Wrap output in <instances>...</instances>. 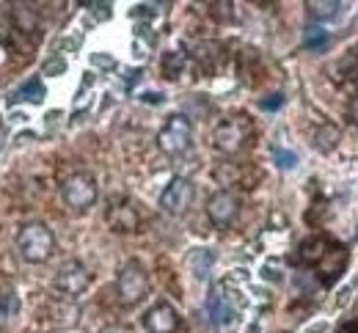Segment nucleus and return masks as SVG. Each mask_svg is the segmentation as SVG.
Instances as JSON below:
<instances>
[{"instance_id": "8", "label": "nucleus", "mask_w": 358, "mask_h": 333, "mask_svg": "<svg viewBox=\"0 0 358 333\" xmlns=\"http://www.w3.org/2000/svg\"><path fill=\"white\" fill-rule=\"evenodd\" d=\"M89 284H91V273L86 270V265H80V262H66L55 273V289L64 292V295L78 297L80 292H86Z\"/></svg>"}, {"instance_id": "18", "label": "nucleus", "mask_w": 358, "mask_h": 333, "mask_svg": "<svg viewBox=\"0 0 358 333\" xmlns=\"http://www.w3.org/2000/svg\"><path fill=\"white\" fill-rule=\"evenodd\" d=\"M303 45L309 50H325L331 45V34L325 28H320V25H309L303 31Z\"/></svg>"}, {"instance_id": "34", "label": "nucleus", "mask_w": 358, "mask_h": 333, "mask_svg": "<svg viewBox=\"0 0 358 333\" xmlns=\"http://www.w3.org/2000/svg\"><path fill=\"white\" fill-rule=\"evenodd\" d=\"M342 333H348V331H342Z\"/></svg>"}, {"instance_id": "15", "label": "nucleus", "mask_w": 358, "mask_h": 333, "mask_svg": "<svg viewBox=\"0 0 358 333\" xmlns=\"http://www.w3.org/2000/svg\"><path fill=\"white\" fill-rule=\"evenodd\" d=\"M196 61H199V66H201L204 72H215L218 64H221V45H215V42H201V45L196 47Z\"/></svg>"}, {"instance_id": "2", "label": "nucleus", "mask_w": 358, "mask_h": 333, "mask_svg": "<svg viewBox=\"0 0 358 333\" xmlns=\"http://www.w3.org/2000/svg\"><path fill=\"white\" fill-rule=\"evenodd\" d=\"M190 143H193V127H190V119L187 116H171L166 124H163V130H160V135H157V146L163 149V154H169V157H179V154H185L187 149H190Z\"/></svg>"}, {"instance_id": "6", "label": "nucleus", "mask_w": 358, "mask_h": 333, "mask_svg": "<svg viewBox=\"0 0 358 333\" xmlns=\"http://www.w3.org/2000/svg\"><path fill=\"white\" fill-rule=\"evenodd\" d=\"M193 198H196L193 182L185 179V177H174V179L169 182V188L163 191V195H160V207H163V212H169V215H185V212L190 209Z\"/></svg>"}, {"instance_id": "9", "label": "nucleus", "mask_w": 358, "mask_h": 333, "mask_svg": "<svg viewBox=\"0 0 358 333\" xmlns=\"http://www.w3.org/2000/svg\"><path fill=\"white\" fill-rule=\"evenodd\" d=\"M240 212V198L231 191H218L207 201V215L215 226H229Z\"/></svg>"}, {"instance_id": "30", "label": "nucleus", "mask_w": 358, "mask_h": 333, "mask_svg": "<svg viewBox=\"0 0 358 333\" xmlns=\"http://www.w3.org/2000/svg\"><path fill=\"white\" fill-rule=\"evenodd\" d=\"M348 300H350V286H348V289H342V292H339V306H345V303H348Z\"/></svg>"}, {"instance_id": "23", "label": "nucleus", "mask_w": 358, "mask_h": 333, "mask_svg": "<svg viewBox=\"0 0 358 333\" xmlns=\"http://www.w3.org/2000/svg\"><path fill=\"white\" fill-rule=\"evenodd\" d=\"M190 265L196 267V276H199V279H204V276H207V270H210V265H213V253H207V251L201 248V251H196V253L190 256Z\"/></svg>"}, {"instance_id": "21", "label": "nucleus", "mask_w": 358, "mask_h": 333, "mask_svg": "<svg viewBox=\"0 0 358 333\" xmlns=\"http://www.w3.org/2000/svg\"><path fill=\"white\" fill-rule=\"evenodd\" d=\"M20 99H25V102H34V105H39L42 99H45V86H42V80L39 77H34L31 83H25L22 89H20Z\"/></svg>"}, {"instance_id": "7", "label": "nucleus", "mask_w": 358, "mask_h": 333, "mask_svg": "<svg viewBox=\"0 0 358 333\" xmlns=\"http://www.w3.org/2000/svg\"><path fill=\"white\" fill-rule=\"evenodd\" d=\"M348 262H350V251L345 245H331L325 251V256L317 262V273H320V284L331 286L336 284L345 270H348Z\"/></svg>"}, {"instance_id": "19", "label": "nucleus", "mask_w": 358, "mask_h": 333, "mask_svg": "<svg viewBox=\"0 0 358 333\" xmlns=\"http://www.w3.org/2000/svg\"><path fill=\"white\" fill-rule=\"evenodd\" d=\"M160 66H163V75L169 80H177L179 75H182V69H185V55L182 52H166Z\"/></svg>"}, {"instance_id": "11", "label": "nucleus", "mask_w": 358, "mask_h": 333, "mask_svg": "<svg viewBox=\"0 0 358 333\" xmlns=\"http://www.w3.org/2000/svg\"><path fill=\"white\" fill-rule=\"evenodd\" d=\"M108 226L113 229V232H135L138 229V223H141V218H138V209H135L130 201H113L110 207H108Z\"/></svg>"}, {"instance_id": "25", "label": "nucleus", "mask_w": 358, "mask_h": 333, "mask_svg": "<svg viewBox=\"0 0 358 333\" xmlns=\"http://www.w3.org/2000/svg\"><path fill=\"white\" fill-rule=\"evenodd\" d=\"M281 105H284V96L281 94H273L270 99H262V102H259L262 110H275V108H281Z\"/></svg>"}, {"instance_id": "13", "label": "nucleus", "mask_w": 358, "mask_h": 333, "mask_svg": "<svg viewBox=\"0 0 358 333\" xmlns=\"http://www.w3.org/2000/svg\"><path fill=\"white\" fill-rule=\"evenodd\" d=\"M11 20H14V25H17L22 34H34L36 25H39L36 11H34V6H28V3H14V6H11Z\"/></svg>"}, {"instance_id": "17", "label": "nucleus", "mask_w": 358, "mask_h": 333, "mask_svg": "<svg viewBox=\"0 0 358 333\" xmlns=\"http://www.w3.org/2000/svg\"><path fill=\"white\" fill-rule=\"evenodd\" d=\"M342 141V133H339V127H334V124H322L317 133H314V146L320 149V151H334L336 146Z\"/></svg>"}, {"instance_id": "4", "label": "nucleus", "mask_w": 358, "mask_h": 333, "mask_svg": "<svg viewBox=\"0 0 358 333\" xmlns=\"http://www.w3.org/2000/svg\"><path fill=\"white\" fill-rule=\"evenodd\" d=\"M116 289H119V300L124 306H135L146 297L149 292V276L143 270L141 262H127L119 273V281H116Z\"/></svg>"}, {"instance_id": "16", "label": "nucleus", "mask_w": 358, "mask_h": 333, "mask_svg": "<svg viewBox=\"0 0 358 333\" xmlns=\"http://www.w3.org/2000/svg\"><path fill=\"white\" fill-rule=\"evenodd\" d=\"M345 8H348V6L339 3V0H325V3H322V0H312V3H309V11H312L314 17H317V20H328V22H331V20H339V17L345 14Z\"/></svg>"}, {"instance_id": "28", "label": "nucleus", "mask_w": 358, "mask_h": 333, "mask_svg": "<svg viewBox=\"0 0 358 333\" xmlns=\"http://www.w3.org/2000/svg\"><path fill=\"white\" fill-rule=\"evenodd\" d=\"M350 119H353V124L358 127V96H353V102H350Z\"/></svg>"}, {"instance_id": "26", "label": "nucleus", "mask_w": 358, "mask_h": 333, "mask_svg": "<svg viewBox=\"0 0 358 333\" xmlns=\"http://www.w3.org/2000/svg\"><path fill=\"white\" fill-rule=\"evenodd\" d=\"M64 69H66V64H64L61 58H55V61H47V66H45L47 75H52V72H64Z\"/></svg>"}, {"instance_id": "20", "label": "nucleus", "mask_w": 358, "mask_h": 333, "mask_svg": "<svg viewBox=\"0 0 358 333\" xmlns=\"http://www.w3.org/2000/svg\"><path fill=\"white\" fill-rule=\"evenodd\" d=\"M336 72H339V77H348V80H353L358 77V52H348V55H342L339 61H336Z\"/></svg>"}, {"instance_id": "27", "label": "nucleus", "mask_w": 358, "mask_h": 333, "mask_svg": "<svg viewBox=\"0 0 358 333\" xmlns=\"http://www.w3.org/2000/svg\"><path fill=\"white\" fill-rule=\"evenodd\" d=\"M91 61H94L96 66H113V58H108V55H94Z\"/></svg>"}, {"instance_id": "10", "label": "nucleus", "mask_w": 358, "mask_h": 333, "mask_svg": "<svg viewBox=\"0 0 358 333\" xmlns=\"http://www.w3.org/2000/svg\"><path fill=\"white\" fill-rule=\"evenodd\" d=\"M143 325L149 333H174L179 328V314L171 303H157L146 311Z\"/></svg>"}, {"instance_id": "32", "label": "nucleus", "mask_w": 358, "mask_h": 333, "mask_svg": "<svg viewBox=\"0 0 358 333\" xmlns=\"http://www.w3.org/2000/svg\"><path fill=\"white\" fill-rule=\"evenodd\" d=\"M6 320H8V317H6L3 311H0V331H3V325H6Z\"/></svg>"}, {"instance_id": "3", "label": "nucleus", "mask_w": 358, "mask_h": 333, "mask_svg": "<svg viewBox=\"0 0 358 333\" xmlns=\"http://www.w3.org/2000/svg\"><path fill=\"white\" fill-rule=\"evenodd\" d=\"M248 135H251V121L245 116H229L224 119L215 133H213V143L215 149H221L224 154H234L240 151L245 143H248Z\"/></svg>"}, {"instance_id": "29", "label": "nucleus", "mask_w": 358, "mask_h": 333, "mask_svg": "<svg viewBox=\"0 0 358 333\" xmlns=\"http://www.w3.org/2000/svg\"><path fill=\"white\" fill-rule=\"evenodd\" d=\"M306 333H328V323H314Z\"/></svg>"}, {"instance_id": "12", "label": "nucleus", "mask_w": 358, "mask_h": 333, "mask_svg": "<svg viewBox=\"0 0 358 333\" xmlns=\"http://www.w3.org/2000/svg\"><path fill=\"white\" fill-rule=\"evenodd\" d=\"M207 311H210V320H213L215 325H224V323L231 320V306H229V300H226V295L221 286H215V289L210 292Z\"/></svg>"}, {"instance_id": "31", "label": "nucleus", "mask_w": 358, "mask_h": 333, "mask_svg": "<svg viewBox=\"0 0 358 333\" xmlns=\"http://www.w3.org/2000/svg\"><path fill=\"white\" fill-rule=\"evenodd\" d=\"M141 99H143V102H160L163 96H160V94H155V91H149V94H143V96H141Z\"/></svg>"}, {"instance_id": "5", "label": "nucleus", "mask_w": 358, "mask_h": 333, "mask_svg": "<svg viewBox=\"0 0 358 333\" xmlns=\"http://www.w3.org/2000/svg\"><path fill=\"white\" fill-rule=\"evenodd\" d=\"M61 195H64L66 207H72L78 212H86L91 204L96 201V182H94V177H89V174H75V177H69L64 182Z\"/></svg>"}, {"instance_id": "33", "label": "nucleus", "mask_w": 358, "mask_h": 333, "mask_svg": "<svg viewBox=\"0 0 358 333\" xmlns=\"http://www.w3.org/2000/svg\"><path fill=\"white\" fill-rule=\"evenodd\" d=\"M356 331H358V325H356Z\"/></svg>"}, {"instance_id": "1", "label": "nucleus", "mask_w": 358, "mask_h": 333, "mask_svg": "<svg viewBox=\"0 0 358 333\" xmlns=\"http://www.w3.org/2000/svg\"><path fill=\"white\" fill-rule=\"evenodd\" d=\"M17 248H20V253H22V259L25 262H47L50 256H52V251H55V237H52V232L47 229L45 223H39V221H31V223H25L22 229H20V235H17Z\"/></svg>"}, {"instance_id": "22", "label": "nucleus", "mask_w": 358, "mask_h": 333, "mask_svg": "<svg viewBox=\"0 0 358 333\" xmlns=\"http://www.w3.org/2000/svg\"><path fill=\"white\" fill-rule=\"evenodd\" d=\"M0 311L6 317H14L20 311V297L14 289H0Z\"/></svg>"}, {"instance_id": "24", "label": "nucleus", "mask_w": 358, "mask_h": 333, "mask_svg": "<svg viewBox=\"0 0 358 333\" xmlns=\"http://www.w3.org/2000/svg\"><path fill=\"white\" fill-rule=\"evenodd\" d=\"M273 160H275V165L284 168V171H292V168L298 165L295 151H287V149H275V151H273Z\"/></svg>"}, {"instance_id": "14", "label": "nucleus", "mask_w": 358, "mask_h": 333, "mask_svg": "<svg viewBox=\"0 0 358 333\" xmlns=\"http://www.w3.org/2000/svg\"><path fill=\"white\" fill-rule=\"evenodd\" d=\"M325 251H328V239L325 237H309L301 242V248H298V256H301V262L303 265H317L322 256H325Z\"/></svg>"}]
</instances>
